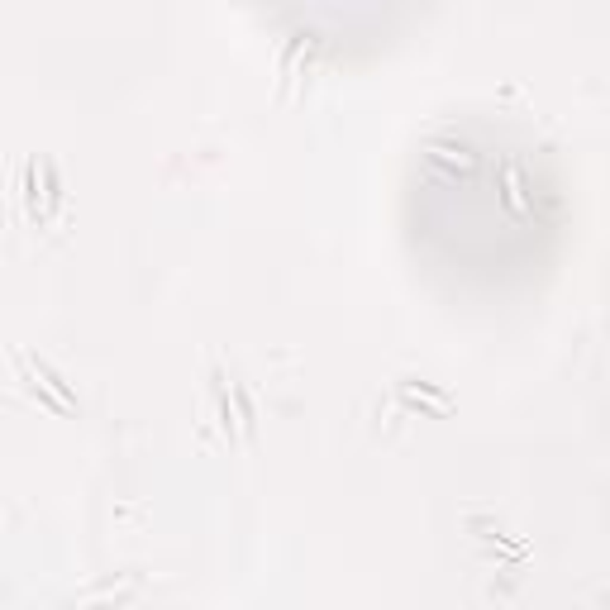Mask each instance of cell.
Segmentation results:
<instances>
[{
	"instance_id": "obj_1",
	"label": "cell",
	"mask_w": 610,
	"mask_h": 610,
	"mask_svg": "<svg viewBox=\"0 0 610 610\" xmlns=\"http://www.w3.org/2000/svg\"><path fill=\"white\" fill-rule=\"evenodd\" d=\"M506 201H510V210H524V196H520V177H515V167H506Z\"/></svg>"
}]
</instances>
